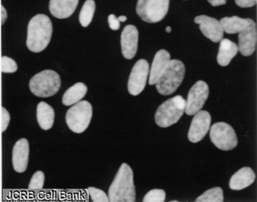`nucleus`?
<instances>
[{"mask_svg": "<svg viewBox=\"0 0 257 202\" xmlns=\"http://www.w3.org/2000/svg\"><path fill=\"white\" fill-rule=\"evenodd\" d=\"M38 123L42 130H49L55 122V111L50 105L41 102L37 106Z\"/></svg>", "mask_w": 257, "mask_h": 202, "instance_id": "20", "label": "nucleus"}, {"mask_svg": "<svg viewBox=\"0 0 257 202\" xmlns=\"http://www.w3.org/2000/svg\"><path fill=\"white\" fill-rule=\"evenodd\" d=\"M11 116L9 111L6 108H2V132H5L7 130L9 124H10Z\"/></svg>", "mask_w": 257, "mask_h": 202, "instance_id": "29", "label": "nucleus"}, {"mask_svg": "<svg viewBox=\"0 0 257 202\" xmlns=\"http://www.w3.org/2000/svg\"><path fill=\"white\" fill-rule=\"evenodd\" d=\"M207 1L209 2L211 6H213V7H218V6H224V5H226L227 0H207Z\"/></svg>", "mask_w": 257, "mask_h": 202, "instance_id": "32", "label": "nucleus"}, {"mask_svg": "<svg viewBox=\"0 0 257 202\" xmlns=\"http://www.w3.org/2000/svg\"><path fill=\"white\" fill-rule=\"evenodd\" d=\"M108 198L111 202H135L136 198L133 171L131 167L123 163L108 190Z\"/></svg>", "mask_w": 257, "mask_h": 202, "instance_id": "2", "label": "nucleus"}, {"mask_svg": "<svg viewBox=\"0 0 257 202\" xmlns=\"http://www.w3.org/2000/svg\"><path fill=\"white\" fill-rule=\"evenodd\" d=\"M212 117L207 111L196 113L188 132V139L191 143H198L205 137L210 129Z\"/></svg>", "mask_w": 257, "mask_h": 202, "instance_id": "11", "label": "nucleus"}, {"mask_svg": "<svg viewBox=\"0 0 257 202\" xmlns=\"http://www.w3.org/2000/svg\"><path fill=\"white\" fill-rule=\"evenodd\" d=\"M95 10H96V3L94 0H86L79 14V20L82 27L86 28L90 25L93 20Z\"/></svg>", "mask_w": 257, "mask_h": 202, "instance_id": "23", "label": "nucleus"}, {"mask_svg": "<svg viewBox=\"0 0 257 202\" xmlns=\"http://www.w3.org/2000/svg\"><path fill=\"white\" fill-rule=\"evenodd\" d=\"M209 90L207 82L199 80L189 90L185 113L193 116L201 111L209 97Z\"/></svg>", "mask_w": 257, "mask_h": 202, "instance_id": "9", "label": "nucleus"}, {"mask_svg": "<svg viewBox=\"0 0 257 202\" xmlns=\"http://www.w3.org/2000/svg\"><path fill=\"white\" fill-rule=\"evenodd\" d=\"M209 137L212 144L220 150H232L238 144L235 131L231 125L225 122L214 124L211 127Z\"/></svg>", "mask_w": 257, "mask_h": 202, "instance_id": "8", "label": "nucleus"}, {"mask_svg": "<svg viewBox=\"0 0 257 202\" xmlns=\"http://www.w3.org/2000/svg\"><path fill=\"white\" fill-rule=\"evenodd\" d=\"M109 28L112 30H118L120 28V22L114 14H110L108 17Z\"/></svg>", "mask_w": 257, "mask_h": 202, "instance_id": "30", "label": "nucleus"}, {"mask_svg": "<svg viewBox=\"0 0 257 202\" xmlns=\"http://www.w3.org/2000/svg\"><path fill=\"white\" fill-rule=\"evenodd\" d=\"M18 69V66L14 59L7 56L1 58V71L3 73H14Z\"/></svg>", "mask_w": 257, "mask_h": 202, "instance_id": "27", "label": "nucleus"}, {"mask_svg": "<svg viewBox=\"0 0 257 202\" xmlns=\"http://www.w3.org/2000/svg\"><path fill=\"white\" fill-rule=\"evenodd\" d=\"M194 22L199 25V29L203 35L212 42H220L223 39L224 31L220 25V22L216 19L201 15L196 17Z\"/></svg>", "mask_w": 257, "mask_h": 202, "instance_id": "12", "label": "nucleus"}, {"mask_svg": "<svg viewBox=\"0 0 257 202\" xmlns=\"http://www.w3.org/2000/svg\"><path fill=\"white\" fill-rule=\"evenodd\" d=\"M223 31L228 34H235L247 28L249 19H242L238 17H224L219 21Z\"/></svg>", "mask_w": 257, "mask_h": 202, "instance_id": "22", "label": "nucleus"}, {"mask_svg": "<svg viewBox=\"0 0 257 202\" xmlns=\"http://www.w3.org/2000/svg\"><path fill=\"white\" fill-rule=\"evenodd\" d=\"M0 14H1L2 25H3V24H5V22H6L8 18L7 11H6V9H5V7L3 6H0Z\"/></svg>", "mask_w": 257, "mask_h": 202, "instance_id": "33", "label": "nucleus"}, {"mask_svg": "<svg viewBox=\"0 0 257 202\" xmlns=\"http://www.w3.org/2000/svg\"><path fill=\"white\" fill-rule=\"evenodd\" d=\"M149 73L147 60L141 59L136 62L130 73L128 80V91L133 96H138L145 88Z\"/></svg>", "mask_w": 257, "mask_h": 202, "instance_id": "10", "label": "nucleus"}, {"mask_svg": "<svg viewBox=\"0 0 257 202\" xmlns=\"http://www.w3.org/2000/svg\"><path fill=\"white\" fill-rule=\"evenodd\" d=\"M118 19L120 22H124L127 20V18H126V17H125V16H120V17H119Z\"/></svg>", "mask_w": 257, "mask_h": 202, "instance_id": "34", "label": "nucleus"}, {"mask_svg": "<svg viewBox=\"0 0 257 202\" xmlns=\"http://www.w3.org/2000/svg\"><path fill=\"white\" fill-rule=\"evenodd\" d=\"M185 67L179 60H171L158 82L157 90L163 96L172 94L178 89L185 77Z\"/></svg>", "mask_w": 257, "mask_h": 202, "instance_id": "3", "label": "nucleus"}, {"mask_svg": "<svg viewBox=\"0 0 257 202\" xmlns=\"http://www.w3.org/2000/svg\"><path fill=\"white\" fill-rule=\"evenodd\" d=\"M256 175L252 168L243 167L234 173L229 181L231 190H241L246 188L254 182Z\"/></svg>", "mask_w": 257, "mask_h": 202, "instance_id": "18", "label": "nucleus"}, {"mask_svg": "<svg viewBox=\"0 0 257 202\" xmlns=\"http://www.w3.org/2000/svg\"><path fill=\"white\" fill-rule=\"evenodd\" d=\"M166 193L161 189H154L146 194L144 202H163L166 201Z\"/></svg>", "mask_w": 257, "mask_h": 202, "instance_id": "25", "label": "nucleus"}, {"mask_svg": "<svg viewBox=\"0 0 257 202\" xmlns=\"http://www.w3.org/2000/svg\"><path fill=\"white\" fill-rule=\"evenodd\" d=\"M52 21L44 14H38L30 20L28 27L27 47L31 52L39 53L47 48L52 39Z\"/></svg>", "mask_w": 257, "mask_h": 202, "instance_id": "1", "label": "nucleus"}, {"mask_svg": "<svg viewBox=\"0 0 257 202\" xmlns=\"http://www.w3.org/2000/svg\"><path fill=\"white\" fill-rule=\"evenodd\" d=\"M93 116V108L88 101H80L68 110L66 122L74 133L80 134L88 129Z\"/></svg>", "mask_w": 257, "mask_h": 202, "instance_id": "6", "label": "nucleus"}, {"mask_svg": "<svg viewBox=\"0 0 257 202\" xmlns=\"http://www.w3.org/2000/svg\"><path fill=\"white\" fill-rule=\"evenodd\" d=\"M235 3L239 7L246 9L256 6V0H235Z\"/></svg>", "mask_w": 257, "mask_h": 202, "instance_id": "31", "label": "nucleus"}, {"mask_svg": "<svg viewBox=\"0 0 257 202\" xmlns=\"http://www.w3.org/2000/svg\"><path fill=\"white\" fill-rule=\"evenodd\" d=\"M88 87L83 82H77L70 87L64 94L62 102L65 106H71L80 102L86 95Z\"/></svg>", "mask_w": 257, "mask_h": 202, "instance_id": "21", "label": "nucleus"}, {"mask_svg": "<svg viewBox=\"0 0 257 202\" xmlns=\"http://www.w3.org/2000/svg\"><path fill=\"white\" fill-rule=\"evenodd\" d=\"M30 145L26 138L19 140L13 149L12 161L14 169L17 172L23 173L28 168L29 161Z\"/></svg>", "mask_w": 257, "mask_h": 202, "instance_id": "15", "label": "nucleus"}, {"mask_svg": "<svg viewBox=\"0 0 257 202\" xmlns=\"http://www.w3.org/2000/svg\"><path fill=\"white\" fill-rule=\"evenodd\" d=\"M170 61H171V55L168 51L160 49L157 52L152 62V68L149 74V85H153L156 84L159 78L164 72Z\"/></svg>", "mask_w": 257, "mask_h": 202, "instance_id": "16", "label": "nucleus"}, {"mask_svg": "<svg viewBox=\"0 0 257 202\" xmlns=\"http://www.w3.org/2000/svg\"><path fill=\"white\" fill-rule=\"evenodd\" d=\"M169 4L170 0H139L136 12L144 22L157 23L168 14Z\"/></svg>", "mask_w": 257, "mask_h": 202, "instance_id": "7", "label": "nucleus"}, {"mask_svg": "<svg viewBox=\"0 0 257 202\" xmlns=\"http://www.w3.org/2000/svg\"><path fill=\"white\" fill-rule=\"evenodd\" d=\"M166 31L167 32V33H171V28L170 26L167 27L166 29Z\"/></svg>", "mask_w": 257, "mask_h": 202, "instance_id": "35", "label": "nucleus"}, {"mask_svg": "<svg viewBox=\"0 0 257 202\" xmlns=\"http://www.w3.org/2000/svg\"><path fill=\"white\" fill-rule=\"evenodd\" d=\"M61 86L59 74L53 70H44L38 73L30 81V89L33 94L47 98L56 94Z\"/></svg>", "mask_w": 257, "mask_h": 202, "instance_id": "5", "label": "nucleus"}, {"mask_svg": "<svg viewBox=\"0 0 257 202\" xmlns=\"http://www.w3.org/2000/svg\"><path fill=\"white\" fill-rule=\"evenodd\" d=\"M78 3L79 0H50V13L60 20L69 18L74 14Z\"/></svg>", "mask_w": 257, "mask_h": 202, "instance_id": "17", "label": "nucleus"}, {"mask_svg": "<svg viewBox=\"0 0 257 202\" xmlns=\"http://www.w3.org/2000/svg\"><path fill=\"white\" fill-rule=\"evenodd\" d=\"M224 201L223 189L215 187L204 192L196 198V202H223Z\"/></svg>", "mask_w": 257, "mask_h": 202, "instance_id": "24", "label": "nucleus"}, {"mask_svg": "<svg viewBox=\"0 0 257 202\" xmlns=\"http://www.w3.org/2000/svg\"><path fill=\"white\" fill-rule=\"evenodd\" d=\"M257 32L256 23L249 19V25L239 33V49L243 56L253 55L256 47Z\"/></svg>", "mask_w": 257, "mask_h": 202, "instance_id": "14", "label": "nucleus"}, {"mask_svg": "<svg viewBox=\"0 0 257 202\" xmlns=\"http://www.w3.org/2000/svg\"><path fill=\"white\" fill-rule=\"evenodd\" d=\"M186 107V100L180 95L166 100L155 113V122L159 127L167 128L175 125L182 117Z\"/></svg>", "mask_w": 257, "mask_h": 202, "instance_id": "4", "label": "nucleus"}, {"mask_svg": "<svg viewBox=\"0 0 257 202\" xmlns=\"http://www.w3.org/2000/svg\"><path fill=\"white\" fill-rule=\"evenodd\" d=\"M172 202H178V201H176V200H174V201H172Z\"/></svg>", "mask_w": 257, "mask_h": 202, "instance_id": "36", "label": "nucleus"}, {"mask_svg": "<svg viewBox=\"0 0 257 202\" xmlns=\"http://www.w3.org/2000/svg\"><path fill=\"white\" fill-rule=\"evenodd\" d=\"M220 42L217 61L220 66L224 67L229 65L232 59L237 55L239 49L237 44L229 39H223Z\"/></svg>", "mask_w": 257, "mask_h": 202, "instance_id": "19", "label": "nucleus"}, {"mask_svg": "<svg viewBox=\"0 0 257 202\" xmlns=\"http://www.w3.org/2000/svg\"><path fill=\"white\" fill-rule=\"evenodd\" d=\"M45 182V174L43 171H36L32 176L29 184L30 190H41L44 187Z\"/></svg>", "mask_w": 257, "mask_h": 202, "instance_id": "26", "label": "nucleus"}, {"mask_svg": "<svg viewBox=\"0 0 257 202\" xmlns=\"http://www.w3.org/2000/svg\"><path fill=\"white\" fill-rule=\"evenodd\" d=\"M139 33L134 25H127L123 28L120 36L122 55L127 60L134 58L138 52Z\"/></svg>", "mask_w": 257, "mask_h": 202, "instance_id": "13", "label": "nucleus"}, {"mask_svg": "<svg viewBox=\"0 0 257 202\" xmlns=\"http://www.w3.org/2000/svg\"><path fill=\"white\" fill-rule=\"evenodd\" d=\"M88 194H89L92 201L94 202H109V198L105 192L100 189L96 187H90L88 188Z\"/></svg>", "mask_w": 257, "mask_h": 202, "instance_id": "28", "label": "nucleus"}]
</instances>
